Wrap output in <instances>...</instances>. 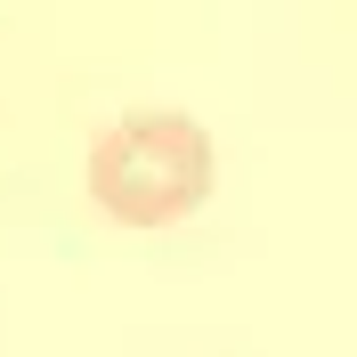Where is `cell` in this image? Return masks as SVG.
I'll return each mask as SVG.
<instances>
[{
  "label": "cell",
  "mask_w": 357,
  "mask_h": 357,
  "mask_svg": "<svg viewBox=\"0 0 357 357\" xmlns=\"http://www.w3.org/2000/svg\"><path fill=\"white\" fill-rule=\"evenodd\" d=\"M89 195L122 227H171L211 195V138L187 114H122L89 146Z\"/></svg>",
  "instance_id": "obj_1"
}]
</instances>
